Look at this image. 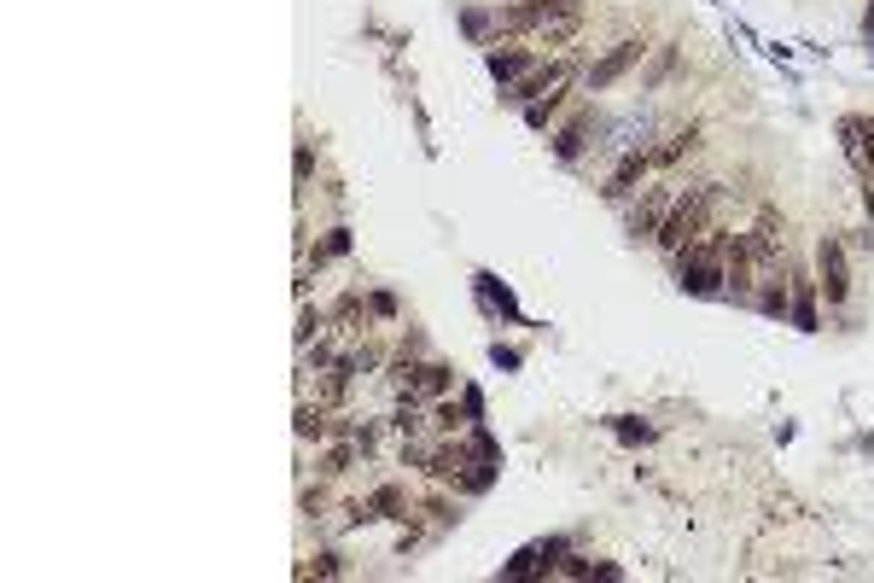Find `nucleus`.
I'll return each mask as SVG.
<instances>
[{
    "label": "nucleus",
    "instance_id": "obj_14",
    "mask_svg": "<svg viewBox=\"0 0 874 583\" xmlns=\"http://www.w3.org/2000/svg\"><path fill=\"white\" fill-rule=\"evenodd\" d=\"M618 438H630V444L641 438V444H647V438H653V426H636V420H618Z\"/></svg>",
    "mask_w": 874,
    "mask_h": 583
},
{
    "label": "nucleus",
    "instance_id": "obj_8",
    "mask_svg": "<svg viewBox=\"0 0 874 583\" xmlns=\"http://www.w3.org/2000/svg\"><path fill=\"white\" fill-rule=\"evenodd\" d=\"M589 135H595V117H589V111H583V117H572V123H566V129H560V135H554V158H566V164H572L577 152H583V146H589Z\"/></svg>",
    "mask_w": 874,
    "mask_h": 583
},
{
    "label": "nucleus",
    "instance_id": "obj_10",
    "mask_svg": "<svg viewBox=\"0 0 874 583\" xmlns=\"http://www.w3.org/2000/svg\"><path fill=\"white\" fill-rule=\"evenodd\" d=\"M490 70H496V82H513V76H525V70H531V53H525V47L490 53Z\"/></svg>",
    "mask_w": 874,
    "mask_h": 583
},
{
    "label": "nucleus",
    "instance_id": "obj_11",
    "mask_svg": "<svg viewBox=\"0 0 874 583\" xmlns=\"http://www.w3.org/2000/svg\"><path fill=\"white\" fill-rule=\"evenodd\" d=\"M694 146H700V129H676L671 146H659V152H653V164H676V158H682V152H694Z\"/></svg>",
    "mask_w": 874,
    "mask_h": 583
},
{
    "label": "nucleus",
    "instance_id": "obj_3",
    "mask_svg": "<svg viewBox=\"0 0 874 583\" xmlns=\"http://www.w3.org/2000/svg\"><path fill=\"white\" fill-rule=\"evenodd\" d=\"M816 292H822L828 304H845V298H851V275H845V245L840 240L816 245Z\"/></svg>",
    "mask_w": 874,
    "mask_h": 583
},
{
    "label": "nucleus",
    "instance_id": "obj_1",
    "mask_svg": "<svg viewBox=\"0 0 874 583\" xmlns=\"http://www.w3.org/2000/svg\"><path fill=\"white\" fill-rule=\"evenodd\" d=\"M729 280V234H711L676 251V286L694 292V298H717Z\"/></svg>",
    "mask_w": 874,
    "mask_h": 583
},
{
    "label": "nucleus",
    "instance_id": "obj_6",
    "mask_svg": "<svg viewBox=\"0 0 874 583\" xmlns=\"http://www.w3.org/2000/svg\"><path fill=\"white\" fill-rule=\"evenodd\" d=\"M787 304H793V327H799V333H816V280L793 275V286H787Z\"/></svg>",
    "mask_w": 874,
    "mask_h": 583
},
{
    "label": "nucleus",
    "instance_id": "obj_5",
    "mask_svg": "<svg viewBox=\"0 0 874 583\" xmlns=\"http://www.w3.org/2000/svg\"><path fill=\"white\" fill-rule=\"evenodd\" d=\"M566 76H572V59H554V65H537L531 76H519V82H513V94H507V100H513V105H531V100H542L548 88H560Z\"/></svg>",
    "mask_w": 874,
    "mask_h": 583
},
{
    "label": "nucleus",
    "instance_id": "obj_13",
    "mask_svg": "<svg viewBox=\"0 0 874 583\" xmlns=\"http://www.w3.org/2000/svg\"><path fill=\"white\" fill-rule=\"evenodd\" d=\"M309 333H321V309H303V321H298V344H309Z\"/></svg>",
    "mask_w": 874,
    "mask_h": 583
},
{
    "label": "nucleus",
    "instance_id": "obj_2",
    "mask_svg": "<svg viewBox=\"0 0 874 583\" xmlns=\"http://www.w3.org/2000/svg\"><path fill=\"white\" fill-rule=\"evenodd\" d=\"M711 205H717V187H694V193H682V199L671 205V216L659 222V245H665V251H682V245H694L700 234H706Z\"/></svg>",
    "mask_w": 874,
    "mask_h": 583
},
{
    "label": "nucleus",
    "instance_id": "obj_15",
    "mask_svg": "<svg viewBox=\"0 0 874 583\" xmlns=\"http://www.w3.org/2000/svg\"><path fill=\"white\" fill-rule=\"evenodd\" d=\"M863 35L874 41V0H869V12H863Z\"/></svg>",
    "mask_w": 874,
    "mask_h": 583
},
{
    "label": "nucleus",
    "instance_id": "obj_12",
    "mask_svg": "<svg viewBox=\"0 0 874 583\" xmlns=\"http://www.w3.org/2000/svg\"><path fill=\"white\" fill-rule=\"evenodd\" d=\"M758 309H764V315H787V280H781V275L764 280V292H758Z\"/></svg>",
    "mask_w": 874,
    "mask_h": 583
},
{
    "label": "nucleus",
    "instance_id": "obj_9",
    "mask_svg": "<svg viewBox=\"0 0 874 583\" xmlns=\"http://www.w3.org/2000/svg\"><path fill=\"white\" fill-rule=\"evenodd\" d=\"M659 210H665V193L653 187V193L636 205V216H630V234H636V240H641V234H659Z\"/></svg>",
    "mask_w": 874,
    "mask_h": 583
},
{
    "label": "nucleus",
    "instance_id": "obj_4",
    "mask_svg": "<svg viewBox=\"0 0 874 583\" xmlns=\"http://www.w3.org/2000/svg\"><path fill=\"white\" fill-rule=\"evenodd\" d=\"M641 53H647V41H636V35H630V41H618V47H612V53H606L601 65H589V76H583V82H589V88H595V94H601V88H612V82H618V76H624V70L636 65Z\"/></svg>",
    "mask_w": 874,
    "mask_h": 583
},
{
    "label": "nucleus",
    "instance_id": "obj_7",
    "mask_svg": "<svg viewBox=\"0 0 874 583\" xmlns=\"http://www.w3.org/2000/svg\"><path fill=\"white\" fill-rule=\"evenodd\" d=\"M647 170H653V158H647V152H630V158L612 170V181H606V199H630V193H636V181Z\"/></svg>",
    "mask_w": 874,
    "mask_h": 583
}]
</instances>
